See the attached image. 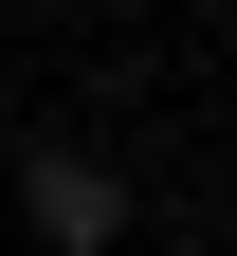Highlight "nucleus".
I'll use <instances>...</instances> for the list:
<instances>
[{
	"label": "nucleus",
	"mask_w": 237,
	"mask_h": 256,
	"mask_svg": "<svg viewBox=\"0 0 237 256\" xmlns=\"http://www.w3.org/2000/svg\"><path fill=\"white\" fill-rule=\"evenodd\" d=\"M18 220H37V256H110L128 238V165L110 146H18Z\"/></svg>",
	"instance_id": "f257e3e1"
}]
</instances>
